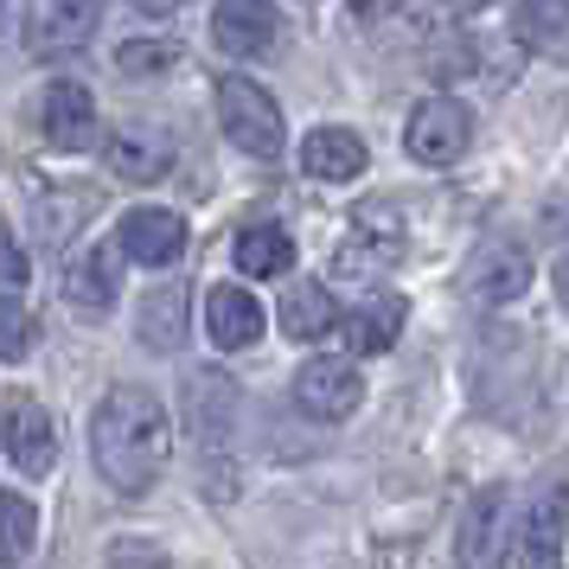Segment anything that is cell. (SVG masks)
<instances>
[{
    "mask_svg": "<svg viewBox=\"0 0 569 569\" xmlns=\"http://www.w3.org/2000/svg\"><path fill=\"white\" fill-rule=\"evenodd\" d=\"M173 455V416L154 390L116 385L90 416V461L116 492H148L160 480V467Z\"/></svg>",
    "mask_w": 569,
    "mask_h": 569,
    "instance_id": "1",
    "label": "cell"
},
{
    "mask_svg": "<svg viewBox=\"0 0 569 569\" xmlns=\"http://www.w3.org/2000/svg\"><path fill=\"white\" fill-rule=\"evenodd\" d=\"M218 129L231 134L250 160L282 154V109L257 78H224L218 83Z\"/></svg>",
    "mask_w": 569,
    "mask_h": 569,
    "instance_id": "2",
    "label": "cell"
},
{
    "mask_svg": "<svg viewBox=\"0 0 569 569\" xmlns=\"http://www.w3.org/2000/svg\"><path fill=\"white\" fill-rule=\"evenodd\" d=\"M467 141H473V116L455 97H422L410 109V129H403L410 160H422V167H455L467 154Z\"/></svg>",
    "mask_w": 569,
    "mask_h": 569,
    "instance_id": "3",
    "label": "cell"
},
{
    "mask_svg": "<svg viewBox=\"0 0 569 569\" xmlns=\"http://www.w3.org/2000/svg\"><path fill=\"white\" fill-rule=\"evenodd\" d=\"M116 257L141 262V269H173L186 257V218L160 206H134L122 211V231H116Z\"/></svg>",
    "mask_w": 569,
    "mask_h": 569,
    "instance_id": "4",
    "label": "cell"
},
{
    "mask_svg": "<svg viewBox=\"0 0 569 569\" xmlns=\"http://www.w3.org/2000/svg\"><path fill=\"white\" fill-rule=\"evenodd\" d=\"M0 441H7V461L20 467V473H52L58 461V436H52V416L39 410L32 397L20 390H7V403H0Z\"/></svg>",
    "mask_w": 569,
    "mask_h": 569,
    "instance_id": "5",
    "label": "cell"
},
{
    "mask_svg": "<svg viewBox=\"0 0 569 569\" xmlns=\"http://www.w3.org/2000/svg\"><path fill=\"white\" fill-rule=\"evenodd\" d=\"M103 160L116 167V180L154 186L173 173V134L160 122H116V134L103 141Z\"/></svg>",
    "mask_w": 569,
    "mask_h": 569,
    "instance_id": "6",
    "label": "cell"
},
{
    "mask_svg": "<svg viewBox=\"0 0 569 569\" xmlns=\"http://www.w3.org/2000/svg\"><path fill=\"white\" fill-rule=\"evenodd\" d=\"M359 397H365V378L352 359H313L295 371V403L313 422H346V416L359 410Z\"/></svg>",
    "mask_w": 569,
    "mask_h": 569,
    "instance_id": "7",
    "label": "cell"
},
{
    "mask_svg": "<svg viewBox=\"0 0 569 569\" xmlns=\"http://www.w3.org/2000/svg\"><path fill=\"white\" fill-rule=\"evenodd\" d=\"M39 134L52 141L58 154H83V148H97V97L83 90V83H46V97H39Z\"/></svg>",
    "mask_w": 569,
    "mask_h": 569,
    "instance_id": "8",
    "label": "cell"
},
{
    "mask_svg": "<svg viewBox=\"0 0 569 569\" xmlns=\"http://www.w3.org/2000/svg\"><path fill=\"white\" fill-rule=\"evenodd\" d=\"M211 32H218V46L231 58H262L282 39L269 0H218V7H211Z\"/></svg>",
    "mask_w": 569,
    "mask_h": 569,
    "instance_id": "9",
    "label": "cell"
},
{
    "mask_svg": "<svg viewBox=\"0 0 569 569\" xmlns=\"http://www.w3.org/2000/svg\"><path fill=\"white\" fill-rule=\"evenodd\" d=\"M262 320H269V313H262L243 288H231V282H218L206 295V333H211L218 352H243V346H257Z\"/></svg>",
    "mask_w": 569,
    "mask_h": 569,
    "instance_id": "10",
    "label": "cell"
},
{
    "mask_svg": "<svg viewBox=\"0 0 569 569\" xmlns=\"http://www.w3.org/2000/svg\"><path fill=\"white\" fill-rule=\"evenodd\" d=\"M97 20H103V0H52V13L27 27L32 58H58V52H78V46H90Z\"/></svg>",
    "mask_w": 569,
    "mask_h": 569,
    "instance_id": "11",
    "label": "cell"
},
{
    "mask_svg": "<svg viewBox=\"0 0 569 569\" xmlns=\"http://www.w3.org/2000/svg\"><path fill=\"white\" fill-rule=\"evenodd\" d=\"M103 206L97 199V186H64V192H39V206H32V231L46 250H64L71 237L90 224V211Z\"/></svg>",
    "mask_w": 569,
    "mask_h": 569,
    "instance_id": "12",
    "label": "cell"
},
{
    "mask_svg": "<svg viewBox=\"0 0 569 569\" xmlns=\"http://www.w3.org/2000/svg\"><path fill=\"white\" fill-rule=\"evenodd\" d=\"M569 7L563 0H518L512 7V39L525 46V52H538L550 58V64H563L569 52Z\"/></svg>",
    "mask_w": 569,
    "mask_h": 569,
    "instance_id": "13",
    "label": "cell"
},
{
    "mask_svg": "<svg viewBox=\"0 0 569 569\" xmlns=\"http://www.w3.org/2000/svg\"><path fill=\"white\" fill-rule=\"evenodd\" d=\"M333 333H346L352 352H385L390 339L403 333V301H397V295H371V301H359L352 313H339Z\"/></svg>",
    "mask_w": 569,
    "mask_h": 569,
    "instance_id": "14",
    "label": "cell"
},
{
    "mask_svg": "<svg viewBox=\"0 0 569 569\" xmlns=\"http://www.w3.org/2000/svg\"><path fill=\"white\" fill-rule=\"evenodd\" d=\"M301 167L313 180H359L365 173V141L352 129H313L301 141Z\"/></svg>",
    "mask_w": 569,
    "mask_h": 569,
    "instance_id": "15",
    "label": "cell"
},
{
    "mask_svg": "<svg viewBox=\"0 0 569 569\" xmlns=\"http://www.w3.org/2000/svg\"><path fill=\"white\" fill-rule=\"evenodd\" d=\"M473 288H480V301H512L531 288V257H525V243H487L480 257H473Z\"/></svg>",
    "mask_w": 569,
    "mask_h": 569,
    "instance_id": "16",
    "label": "cell"
},
{
    "mask_svg": "<svg viewBox=\"0 0 569 569\" xmlns=\"http://www.w3.org/2000/svg\"><path fill=\"white\" fill-rule=\"evenodd\" d=\"M64 301L83 313H109L116 308V243L90 250V257L64 262Z\"/></svg>",
    "mask_w": 569,
    "mask_h": 569,
    "instance_id": "17",
    "label": "cell"
},
{
    "mask_svg": "<svg viewBox=\"0 0 569 569\" xmlns=\"http://www.w3.org/2000/svg\"><path fill=\"white\" fill-rule=\"evenodd\" d=\"M276 320H282V333H288V339H327V333H333V320H339L333 288L295 282V288L282 295V308H276Z\"/></svg>",
    "mask_w": 569,
    "mask_h": 569,
    "instance_id": "18",
    "label": "cell"
},
{
    "mask_svg": "<svg viewBox=\"0 0 569 569\" xmlns=\"http://www.w3.org/2000/svg\"><path fill=\"white\" fill-rule=\"evenodd\" d=\"M141 346H154V352L186 346V282H167L141 301Z\"/></svg>",
    "mask_w": 569,
    "mask_h": 569,
    "instance_id": "19",
    "label": "cell"
},
{
    "mask_svg": "<svg viewBox=\"0 0 569 569\" xmlns=\"http://www.w3.org/2000/svg\"><path fill=\"white\" fill-rule=\"evenodd\" d=\"M237 269L243 276H257V282H282L288 269H295V243H288V231H276V224H257V231L237 237Z\"/></svg>",
    "mask_w": 569,
    "mask_h": 569,
    "instance_id": "20",
    "label": "cell"
},
{
    "mask_svg": "<svg viewBox=\"0 0 569 569\" xmlns=\"http://www.w3.org/2000/svg\"><path fill=\"white\" fill-rule=\"evenodd\" d=\"M525 563H563V487H550L531 512V531L518 543Z\"/></svg>",
    "mask_w": 569,
    "mask_h": 569,
    "instance_id": "21",
    "label": "cell"
},
{
    "mask_svg": "<svg viewBox=\"0 0 569 569\" xmlns=\"http://www.w3.org/2000/svg\"><path fill=\"white\" fill-rule=\"evenodd\" d=\"M32 543H39V512H32V499L0 492V563L32 557Z\"/></svg>",
    "mask_w": 569,
    "mask_h": 569,
    "instance_id": "22",
    "label": "cell"
},
{
    "mask_svg": "<svg viewBox=\"0 0 569 569\" xmlns=\"http://www.w3.org/2000/svg\"><path fill=\"white\" fill-rule=\"evenodd\" d=\"M180 58L186 52L173 39H129V46L116 52V71H122V78H160V71H173Z\"/></svg>",
    "mask_w": 569,
    "mask_h": 569,
    "instance_id": "23",
    "label": "cell"
},
{
    "mask_svg": "<svg viewBox=\"0 0 569 569\" xmlns=\"http://www.w3.org/2000/svg\"><path fill=\"white\" fill-rule=\"evenodd\" d=\"M492 506H499V492H480V506L467 512L461 525V563H492Z\"/></svg>",
    "mask_w": 569,
    "mask_h": 569,
    "instance_id": "24",
    "label": "cell"
},
{
    "mask_svg": "<svg viewBox=\"0 0 569 569\" xmlns=\"http://www.w3.org/2000/svg\"><path fill=\"white\" fill-rule=\"evenodd\" d=\"M32 352V313L13 308V295H0V359H27Z\"/></svg>",
    "mask_w": 569,
    "mask_h": 569,
    "instance_id": "25",
    "label": "cell"
},
{
    "mask_svg": "<svg viewBox=\"0 0 569 569\" xmlns=\"http://www.w3.org/2000/svg\"><path fill=\"white\" fill-rule=\"evenodd\" d=\"M27 282H32V269H27V250L13 243V231H0V295H20Z\"/></svg>",
    "mask_w": 569,
    "mask_h": 569,
    "instance_id": "26",
    "label": "cell"
},
{
    "mask_svg": "<svg viewBox=\"0 0 569 569\" xmlns=\"http://www.w3.org/2000/svg\"><path fill=\"white\" fill-rule=\"evenodd\" d=\"M167 550H154V543H109V563H160Z\"/></svg>",
    "mask_w": 569,
    "mask_h": 569,
    "instance_id": "27",
    "label": "cell"
},
{
    "mask_svg": "<svg viewBox=\"0 0 569 569\" xmlns=\"http://www.w3.org/2000/svg\"><path fill=\"white\" fill-rule=\"evenodd\" d=\"M20 27H27V7L20 0H0V39H13Z\"/></svg>",
    "mask_w": 569,
    "mask_h": 569,
    "instance_id": "28",
    "label": "cell"
},
{
    "mask_svg": "<svg viewBox=\"0 0 569 569\" xmlns=\"http://www.w3.org/2000/svg\"><path fill=\"white\" fill-rule=\"evenodd\" d=\"M397 7H403V0H352V13H359V20H390Z\"/></svg>",
    "mask_w": 569,
    "mask_h": 569,
    "instance_id": "29",
    "label": "cell"
},
{
    "mask_svg": "<svg viewBox=\"0 0 569 569\" xmlns=\"http://www.w3.org/2000/svg\"><path fill=\"white\" fill-rule=\"evenodd\" d=\"M134 7H141V13H173L180 0H134Z\"/></svg>",
    "mask_w": 569,
    "mask_h": 569,
    "instance_id": "30",
    "label": "cell"
},
{
    "mask_svg": "<svg viewBox=\"0 0 569 569\" xmlns=\"http://www.w3.org/2000/svg\"><path fill=\"white\" fill-rule=\"evenodd\" d=\"M448 7H455V13H480V7H487V0H448Z\"/></svg>",
    "mask_w": 569,
    "mask_h": 569,
    "instance_id": "31",
    "label": "cell"
}]
</instances>
